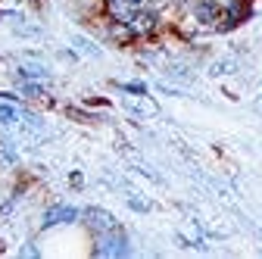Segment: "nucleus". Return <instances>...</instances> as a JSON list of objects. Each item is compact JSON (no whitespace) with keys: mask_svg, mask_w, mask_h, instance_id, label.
Segmentation results:
<instances>
[{"mask_svg":"<svg viewBox=\"0 0 262 259\" xmlns=\"http://www.w3.org/2000/svg\"><path fill=\"white\" fill-rule=\"evenodd\" d=\"M103 4H106L110 19L113 22H122V25H131L141 13H147V10L156 7L153 0H103Z\"/></svg>","mask_w":262,"mask_h":259,"instance_id":"1","label":"nucleus"},{"mask_svg":"<svg viewBox=\"0 0 262 259\" xmlns=\"http://www.w3.org/2000/svg\"><path fill=\"white\" fill-rule=\"evenodd\" d=\"M97 253H100V256H125L128 253L125 234L119 228L116 231H106V234H97Z\"/></svg>","mask_w":262,"mask_h":259,"instance_id":"2","label":"nucleus"},{"mask_svg":"<svg viewBox=\"0 0 262 259\" xmlns=\"http://www.w3.org/2000/svg\"><path fill=\"white\" fill-rule=\"evenodd\" d=\"M81 219V212L75 209V206H69V203H56V206H50L47 212H44V228H53V225H69V222H78Z\"/></svg>","mask_w":262,"mask_h":259,"instance_id":"3","label":"nucleus"},{"mask_svg":"<svg viewBox=\"0 0 262 259\" xmlns=\"http://www.w3.org/2000/svg\"><path fill=\"white\" fill-rule=\"evenodd\" d=\"M84 222H88V228L94 234H106V231H116L119 228V222L106 212V209H88L84 212Z\"/></svg>","mask_w":262,"mask_h":259,"instance_id":"4","label":"nucleus"},{"mask_svg":"<svg viewBox=\"0 0 262 259\" xmlns=\"http://www.w3.org/2000/svg\"><path fill=\"white\" fill-rule=\"evenodd\" d=\"M22 119V110H16L13 103H0V125H16Z\"/></svg>","mask_w":262,"mask_h":259,"instance_id":"5","label":"nucleus"}]
</instances>
